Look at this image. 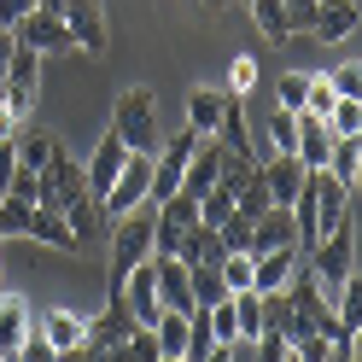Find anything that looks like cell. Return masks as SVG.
<instances>
[{
  "instance_id": "obj_1",
  "label": "cell",
  "mask_w": 362,
  "mask_h": 362,
  "mask_svg": "<svg viewBox=\"0 0 362 362\" xmlns=\"http://www.w3.org/2000/svg\"><path fill=\"white\" fill-rule=\"evenodd\" d=\"M35 205H59L64 211V222H71V234L82 240V252L88 245H105V211H100V199H94V187H88V175H82V164L71 152H53V164H41V199Z\"/></svg>"
},
{
  "instance_id": "obj_2",
  "label": "cell",
  "mask_w": 362,
  "mask_h": 362,
  "mask_svg": "<svg viewBox=\"0 0 362 362\" xmlns=\"http://www.w3.org/2000/svg\"><path fill=\"white\" fill-rule=\"evenodd\" d=\"M111 129L123 134L129 152H158L164 129H158V94L152 88H123L117 105H111Z\"/></svg>"
},
{
  "instance_id": "obj_3",
  "label": "cell",
  "mask_w": 362,
  "mask_h": 362,
  "mask_svg": "<svg viewBox=\"0 0 362 362\" xmlns=\"http://www.w3.org/2000/svg\"><path fill=\"white\" fill-rule=\"evenodd\" d=\"M105 245H111V292H117L129 269L141 263V257H152V216H146V205L129 211V216H111Z\"/></svg>"
},
{
  "instance_id": "obj_4",
  "label": "cell",
  "mask_w": 362,
  "mask_h": 362,
  "mask_svg": "<svg viewBox=\"0 0 362 362\" xmlns=\"http://www.w3.org/2000/svg\"><path fill=\"white\" fill-rule=\"evenodd\" d=\"M146 199H152V152H129V164L117 170V181H111L105 199H100V211H105V222H111V216L141 211Z\"/></svg>"
},
{
  "instance_id": "obj_5",
  "label": "cell",
  "mask_w": 362,
  "mask_h": 362,
  "mask_svg": "<svg viewBox=\"0 0 362 362\" xmlns=\"http://www.w3.org/2000/svg\"><path fill=\"white\" fill-rule=\"evenodd\" d=\"M35 94H41V53L18 41V53H12V64H6V82H0V105L24 123L30 111H35Z\"/></svg>"
},
{
  "instance_id": "obj_6",
  "label": "cell",
  "mask_w": 362,
  "mask_h": 362,
  "mask_svg": "<svg viewBox=\"0 0 362 362\" xmlns=\"http://www.w3.org/2000/svg\"><path fill=\"white\" fill-rule=\"evenodd\" d=\"M351 245H356V228H351V222H339L333 234H322V240L310 245V275L322 281V292H333V286L356 269V252H351Z\"/></svg>"
},
{
  "instance_id": "obj_7",
  "label": "cell",
  "mask_w": 362,
  "mask_h": 362,
  "mask_svg": "<svg viewBox=\"0 0 362 362\" xmlns=\"http://www.w3.org/2000/svg\"><path fill=\"white\" fill-rule=\"evenodd\" d=\"M12 35L24 41V47H35L41 59H47V53H76V47H71V30H64V18H59L53 0H35V6L18 18V30H12Z\"/></svg>"
},
{
  "instance_id": "obj_8",
  "label": "cell",
  "mask_w": 362,
  "mask_h": 362,
  "mask_svg": "<svg viewBox=\"0 0 362 362\" xmlns=\"http://www.w3.org/2000/svg\"><path fill=\"white\" fill-rule=\"evenodd\" d=\"M117 298H123V310H129L141 327H152L158 315H164V304H158V269H152V257H141V263H134L129 275H123Z\"/></svg>"
},
{
  "instance_id": "obj_9",
  "label": "cell",
  "mask_w": 362,
  "mask_h": 362,
  "mask_svg": "<svg viewBox=\"0 0 362 362\" xmlns=\"http://www.w3.org/2000/svg\"><path fill=\"white\" fill-rule=\"evenodd\" d=\"M64 30H71V47L76 53H105V12L100 0H53Z\"/></svg>"
},
{
  "instance_id": "obj_10",
  "label": "cell",
  "mask_w": 362,
  "mask_h": 362,
  "mask_svg": "<svg viewBox=\"0 0 362 362\" xmlns=\"http://www.w3.org/2000/svg\"><path fill=\"white\" fill-rule=\"evenodd\" d=\"M129 327H134V315L123 310V298H117V292H111V304L94 315V322H88V333H82L76 356H111V351L123 345V333H129Z\"/></svg>"
},
{
  "instance_id": "obj_11",
  "label": "cell",
  "mask_w": 362,
  "mask_h": 362,
  "mask_svg": "<svg viewBox=\"0 0 362 362\" xmlns=\"http://www.w3.org/2000/svg\"><path fill=\"white\" fill-rule=\"evenodd\" d=\"M129 164V146H123V134L117 129H105L100 134V146H94V158L82 164V175H88V187H94V199H105V187L117 181V170Z\"/></svg>"
},
{
  "instance_id": "obj_12",
  "label": "cell",
  "mask_w": 362,
  "mask_h": 362,
  "mask_svg": "<svg viewBox=\"0 0 362 362\" xmlns=\"http://www.w3.org/2000/svg\"><path fill=\"white\" fill-rule=\"evenodd\" d=\"M356 0H315V24H310V35L315 41H327V47H339V41H351L356 35Z\"/></svg>"
},
{
  "instance_id": "obj_13",
  "label": "cell",
  "mask_w": 362,
  "mask_h": 362,
  "mask_svg": "<svg viewBox=\"0 0 362 362\" xmlns=\"http://www.w3.org/2000/svg\"><path fill=\"white\" fill-rule=\"evenodd\" d=\"M158 269V304L164 310H193V281H187V263L170 257V252H152Z\"/></svg>"
},
{
  "instance_id": "obj_14",
  "label": "cell",
  "mask_w": 362,
  "mask_h": 362,
  "mask_svg": "<svg viewBox=\"0 0 362 362\" xmlns=\"http://www.w3.org/2000/svg\"><path fill=\"white\" fill-rule=\"evenodd\" d=\"M24 240L53 245V252H82V240L71 234V222H64V211H59V205H35V211H30V234H24Z\"/></svg>"
},
{
  "instance_id": "obj_15",
  "label": "cell",
  "mask_w": 362,
  "mask_h": 362,
  "mask_svg": "<svg viewBox=\"0 0 362 362\" xmlns=\"http://www.w3.org/2000/svg\"><path fill=\"white\" fill-rule=\"evenodd\" d=\"M275 245H298V222H292V205H269L252 222V257L257 252H275Z\"/></svg>"
},
{
  "instance_id": "obj_16",
  "label": "cell",
  "mask_w": 362,
  "mask_h": 362,
  "mask_svg": "<svg viewBox=\"0 0 362 362\" xmlns=\"http://www.w3.org/2000/svg\"><path fill=\"white\" fill-rule=\"evenodd\" d=\"M263 187H269V199H275V205H292V199H298V187H304V164L292 152H275V158H263Z\"/></svg>"
},
{
  "instance_id": "obj_17",
  "label": "cell",
  "mask_w": 362,
  "mask_h": 362,
  "mask_svg": "<svg viewBox=\"0 0 362 362\" xmlns=\"http://www.w3.org/2000/svg\"><path fill=\"white\" fill-rule=\"evenodd\" d=\"M298 117V141H292V158H298L304 170H322L327 164V152H333V134L322 117H310V111H292Z\"/></svg>"
},
{
  "instance_id": "obj_18",
  "label": "cell",
  "mask_w": 362,
  "mask_h": 362,
  "mask_svg": "<svg viewBox=\"0 0 362 362\" xmlns=\"http://www.w3.org/2000/svg\"><path fill=\"white\" fill-rule=\"evenodd\" d=\"M41 333H47V345H53V356H76V345H82V333H88V322L76 310H47L35 322Z\"/></svg>"
},
{
  "instance_id": "obj_19",
  "label": "cell",
  "mask_w": 362,
  "mask_h": 362,
  "mask_svg": "<svg viewBox=\"0 0 362 362\" xmlns=\"http://www.w3.org/2000/svg\"><path fill=\"white\" fill-rule=\"evenodd\" d=\"M35 327V315L24 298H12V292H0V356H18V345H24V333Z\"/></svg>"
},
{
  "instance_id": "obj_20",
  "label": "cell",
  "mask_w": 362,
  "mask_h": 362,
  "mask_svg": "<svg viewBox=\"0 0 362 362\" xmlns=\"http://www.w3.org/2000/svg\"><path fill=\"white\" fill-rule=\"evenodd\" d=\"M152 339H158V362H181L187 356V310H164L152 322Z\"/></svg>"
},
{
  "instance_id": "obj_21",
  "label": "cell",
  "mask_w": 362,
  "mask_h": 362,
  "mask_svg": "<svg viewBox=\"0 0 362 362\" xmlns=\"http://www.w3.org/2000/svg\"><path fill=\"white\" fill-rule=\"evenodd\" d=\"M181 263H222V234L211 222H193V228H181V245H175Z\"/></svg>"
},
{
  "instance_id": "obj_22",
  "label": "cell",
  "mask_w": 362,
  "mask_h": 362,
  "mask_svg": "<svg viewBox=\"0 0 362 362\" xmlns=\"http://www.w3.org/2000/svg\"><path fill=\"white\" fill-rule=\"evenodd\" d=\"M322 170H327V175H333L345 193H356V170H362V146H356V134H339Z\"/></svg>"
},
{
  "instance_id": "obj_23",
  "label": "cell",
  "mask_w": 362,
  "mask_h": 362,
  "mask_svg": "<svg viewBox=\"0 0 362 362\" xmlns=\"http://www.w3.org/2000/svg\"><path fill=\"white\" fill-rule=\"evenodd\" d=\"M12 146H18V164H24V170H41V164H53L59 134H47V129H18Z\"/></svg>"
},
{
  "instance_id": "obj_24",
  "label": "cell",
  "mask_w": 362,
  "mask_h": 362,
  "mask_svg": "<svg viewBox=\"0 0 362 362\" xmlns=\"http://www.w3.org/2000/svg\"><path fill=\"white\" fill-rule=\"evenodd\" d=\"M216 117H222L216 88H187V129L193 134H216Z\"/></svg>"
},
{
  "instance_id": "obj_25",
  "label": "cell",
  "mask_w": 362,
  "mask_h": 362,
  "mask_svg": "<svg viewBox=\"0 0 362 362\" xmlns=\"http://www.w3.org/2000/svg\"><path fill=\"white\" fill-rule=\"evenodd\" d=\"M187 281H193V304H216V298H228L222 263H187Z\"/></svg>"
},
{
  "instance_id": "obj_26",
  "label": "cell",
  "mask_w": 362,
  "mask_h": 362,
  "mask_svg": "<svg viewBox=\"0 0 362 362\" xmlns=\"http://www.w3.org/2000/svg\"><path fill=\"white\" fill-rule=\"evenodd\" d=\"M30 199H18V193H0V240H24L30 234Z\"/></svg>"
},
{
  "instance_id": "obj_27",
  "label": "cell",
  "mask_w": 362,
  "mask_h": 362,
  "mask_svg": "<svg viewBox=\"0 0 362 362\" xmlns=\"http://www.w3.org/2000/svg\"><path fill=\"white\" fill-rule=\"evenodd\" d=\"M245 6H252L257 30H263L269 41H292V24H286V6H281V0H245Z\"/></svg>"
},
{
  "instance_id": "obj_28",
  "label": "cell",
  "mask_w": 362,
  "mask_h": 362,
  "mask_svg": "<svg viewBox=\"0 0 362 362\" xmlns=\"http://www.w3.org/2000/svg\"><path fill=\"white\" fill-rule=\"evenodd\" d=\"M322 123H327L333 141H339V134H356V129H362V100H333V105L322 111Z\"/></svg>"
},
{
  "instance_id": "obj_29",
  "label": "cell",
  "mask_w": 362,
  "mask_h": 362,
  "mask_svg": "<svg viewBox=\"0 0 362 362\" xmlns=\"http://www.w3.org/2000/svg\"><path fill=\"white\" fill-rule=\"evenodd\" d=\"M216 234H222V252H252V216L245 211H228L216 222Z\"/></svg>"
},
{
  "instance_id": "obj_30",
  "label": "cell",
  "mask_w": 362,
  "mask_h": 362,
  "mask_svg": "<svg viewBox=\"0 0 362 362\" xmlns=\"http://www.w3.org/2000/svg\"><path fill=\"white\" fill-rule=\"evenodd\" d=\"M111 356H129V362H158V339H152V327H141V322H134V327L123 333V345L111 351Z\"/></svg>"
},
{
  "instance_id": "obj_31",
  "label": "cell",
  "mask_w": 362,
  "mask_h": 362,
  "mask_svg": "<svg viewBox=\"0 0 362 362\" xmlns=\"http://www.w3.org/2000/svg\"><path fill=\"white\" fill-rule=\"evenodd\" d=\"M292 141H298V117L281 105V111H269V146L275 152H292Z\"/></svg>"
},
{
  "instance_id": "obj_32",
  "label": "cell",
  "mask_w": 362,
  "mask_h": 362,
  "mask_svg": "<svg viewBox=\"0 0 362 362\" xmlns=\"http://www.w3.org/2000/svg\"><path fill=\"white\" fill-rule=\"evenodd\" d=\"M222 281H228V292L252 286V252H222Z\"/></svg>"
},
{
  "instance_id": "obj_33",
  "label": "cell",
  "mask_w": 362,
  "mask_h": 362,
  "mask_svg": "<svg viewBox=\"0 0 362 362\" xmlns=\"http://www.w3.org/2000/svg\"><path fill=\"white\" fill-rule=\"evenodd\" d=\"M333 100H339V88H333L327 76H310V82H304V105H298V111H310V117H322V111H327Z\"/></svg>"
},
{
  "instance_id": "obj_34",
  "label": "cell",
  "mask_w": 362,
  "mask_h": 362,
  "mask_svg": "<svg viewBox=\"0 0 362 362\" xmlns=\"http://www.w3.org/2000/svg\"><path fill=\"white\" fill-rule=\"evenodd\" d=\"M252 88H257V59L240 53V59L228 64V94H252Z\"/></svg>"
},
{
  "instance_id": "obj_35",
  "label": "cell",
  "mask_w": 362,
  "mask_h": 362,
  "mask_svg": "<svg viewBox=\"0 0 362 362\" xmlns=\"http://www.w3.org/2000/svg\"><path fill=\"white\" fill-rule=\"evenodd\" d=\"M327 82L339 88V100H356V94H362V71H356V64H333Z\"/></svg>"
},
{
  "instance_id": "obj_36",
  "label": "cell",
  "mask_w": 362,
  "mask_h": 362,
  "mask_svg": "<svg viewBox=\"0 0 362 362\" xmlns=\"http://www.w3.org/2000/svg\"><path fill=\"white\" fill-rule=\"evenodd\" d=\"M304 82H310V71H286V76H281V105H286V111L304 105Z\"/></svg>"
},
{
  "instance_id": "obj_37",
  "label": "cell",
  "mask_w": 362,
  "mask_h": 362,
  "mask_svg": "<svg viewBox=\"0 0 362 362\" xmlns=\"http://www.w3.org/2000/svg\"><path fill=\"white\" fill-rule=\"evenodd\" d=\"M257 356H263V362H286V333L263 327V333H257Z\"/></svg>"
},
{
  "instance_id": "obj_38",
  "label": "cell",
  "mask_w": 362,
  "mask_h": 362,
  "mask_svg": "<svg viewBox=\"0 0 362 362\" xmlns=\"http://www.w3.org/2000/svg\"><path fill=\"white\" fill-rule=\"evenodd\" d=\"M281 6H286V24H292V35L315 24V0H281Z\"/></svg>"
},
{
  "instance_id": "obj_39",
  "label": "cell",
  "mask_w": 362,
  "mask_h": 362,
  "mask_svg": "<svg viewBox=\"0 0 362 362\" xmlns=\"http://www.w3.org/2000/svg\"><path fill=\"white\" fill-rule=\"evenodd\" d=\"M35 6V0H0V24H6V30H18V18H24Z\"/></svg>"
},
{
  "instance_id": "obj_40",
  "label": "cell",
  "mask_w": 362,
  "mask_h": 362,
  "mask_svg": "<svg viewBox=\"0 0 362 362\" xmlns=\"http://www.w3.org/2000/svg\"><path fill=\"white\" fill-rule=\"evenodd\" d=\"M0 286H6V263H0Z\"/></svg>"
}]
</instances>
